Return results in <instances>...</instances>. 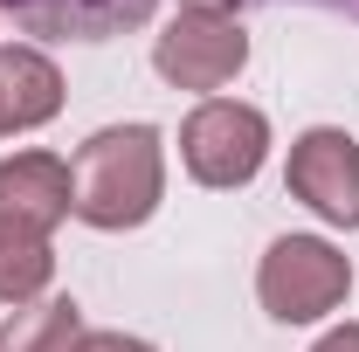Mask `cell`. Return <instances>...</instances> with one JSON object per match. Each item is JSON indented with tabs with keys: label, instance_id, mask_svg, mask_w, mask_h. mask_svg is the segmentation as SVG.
I'll return each instance as SVG.
<instances>
[{
	"label": "cell",
	"instance_id": "cell-2",
	"mask_svg": "<svg viewBox=\"0 0 359 352\" xmlns=\"http://www.w3.org/2000/svg\"><path fill=\"white\" fill-rule=\"evenodd\" d=\"M346 290H353V263L325 235H276L263 269H256V297L283 325H311L325 311H339Z\"/></svg>",
	"mask_w": 359,
	"mask_h": 352
},
{
	"label": "cell",
	"instance_id": "cell-9",
	"mask_svg": "<svg viewBox=\"0 0 359 352\" xmlns=\"http://www.w3.org/2000/svg\"><path fill=\"white\" fill-rule=\"evenodd\" d=\"M83 346V311L76 297H35L0 325V352H76Z\"/></svg>",
	"mask_w": 359,
	"mask_h": 352
},
{
	"label": "cell",
	"instance_id": "cell-8",
	"mask_svg": "<svg viewBox=\"0 0 359 352\" xmlns=\"http://www.w3.org/2000/svg\"><path fill=\"white\" fill-rule=\"evenodd\" d=\"M14 21L42 28V35H76V42H104L125 35L152 14V0H0Z\"/></svg>",
	"mask_w": 359,
	"mask_h": 352
},
{
	"label": "cell",
	"instance_id": "cell-1",
	"mask_svg": "<svg viewBox=\"0 0 359 352\" xmlns=\"http://www.w3.org/2000/svg\"><path fill=\"white\" fill-rule=\"evenodd\" d=\"M76 208L69 215L90 228H138L152 221L159 194H166V152L152 125H104L76 145Z\"/></svg>",
	"mask_w": 359,
	"mask_h": 352
},
{
	"label": "cell",
	"instance_id": "cell-7",
	"mask_svg": "<svg viewBox=\"0 0 359 352\" xmlns=\"http://www.w3.org/2000/svg\"><path fill=\"white\" fill-rule=\"evenodd\" d=\"M62 111V69L48 62L42 48H21L7 42L0 48V138L14 132H35Z\"/></svg>",
	"mask_w": 359,
	"mask_h": 352
},
{
	"label": "cell",
	"instance_id": "cell-12",
	"mask_svg": "<svg viewBox=\"0 0 359 352\" xmlns=\"http://www.w3.org/2000/svg\"><path fill=\"white\" fill-rule=\"evenodd\" d=\"M311 352H359V325H339V332H325Z\"/></svg>",
	"mask_w": 359,
	"mask_h": 352
},
{
	"label": "cell",
	"instance_id": "cell-4",
	"mask_svg": "<svg viewBox=\"0 0 359 352\" xmlns=\"http://www.w3.org/2000/svg\"><path fill=\"white\" fill-rule=\"evenodd\" d=\"M242 62H249V35H242L235 14H201V7H187L173 28L152 42V69L173 90H222V83L242 76Z\"/></svg>",
	"mask_w": 359,
	"mask_h": 352
},
{
	"label": "cell",
	"instance_id": "cell-11",
	"mask_svg": "<svg viewBox=\"0 0 359 352\" xmlns=\"http://www.w3.org/2000/svg\"><path fill=\"white\" fill-rule=\"evenodd\" d=\"M76 352H152L145 339H132V332H83V346Z\"/></svg>",
	"mask_w": 359,
	"mask_h": 352
},
{
	"label": "cell",
	"instance_id": "cell-3",
	"mask_svg": "<svg viewBox=\"0 0 359 352\" xmlns=\"http://www.w3.org/2000/svg\"><path fill=\"white\" fill-rule=\"evenodd\" d=\"M180 159L201 187H249L269 159V118L256 104L208 97L187 125H180Z\"/></svg>",
	"mask_w": 359,
	"mask_h": 352
},
{
	"label": "cell",
	"instance_id": "cell-6",
	"mask_svg": "<svg viewBox=\"0 0 359 352\" xmlns=\"http://www.w3.org/2000/svg\"><path fill=\"white\" fill-rule=\"evenodd\" d=\"M69 208H76V180H69V166L55 152H14V159H0V221H21V228L48 235Z\"/></svg>",
	"mask_w": 359,
	"mask_h": 352
},
{
	"label": "cell",
	"instance_id": "cell-13",
	"mask_svg": "<svg viewBox=\"0 0 359 352\" xmlns=\"http://www.w3.org/2000/svg\"><path fill=\"white\" fill-rule=\"evenodd\" d=\"M187 7H201V14H228V7H242V0H187Z\"/></svg>",
	"mask_w": 359,
	"mask_h": 352
},
{
	"label": "cell",
	"instance_id": "cell-10",
	"mask_svg": "<svg viewBox=\"0 0 359 352\" xmlns=\"http://www.w3.org/2000/svg\"><path fill=\"white\" fill-rule=\"evenodd\" d=\"M55 276L48 256V235L21 228V221H0V304H35Z\"/></svg>",
	"mask_w": 359,
	"mask_h": 352
},
{
	"label": "cell",
	"instance_id": "cell-5",
	"mask_svg": "<svg viewBox=\"0 0 359 352\" xmlns=\"http://www.w3.org/2000/svg\"><path fill=\"white\" fill-rule=\"evenodd\" d=\"M290 194L332 228H359V145L339 125H311V132L290 145Z\"/></svg>",
	"mask_w": 359,
	"mask_h": 352
}]
</instances>
